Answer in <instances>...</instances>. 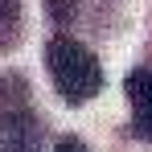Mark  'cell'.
<instances>
[{"mask_svg":"<svg viewBox=\"0 0 152 152\" xmlns=\"http://www.w3.org/2000/svg\"><path fill=\"white\" fill-rule=\"evenodd\" d=\"M45 70L66 103H86L103 91V66L82 41L58 33L45 41Z\"/></svg>","mask_w":152,"mask_h":152,"instance_id":"6da1fadb","label":"cell"},{"mask_svg":"<svg viewBox=\"0 0 152 152\" xmlns=\"http://www.w3.org/2000/svg\"><path fill=\"white\" fill-rule=\"evenodd\" d=\"M41 144H45V127L25 103L0 111V152H41Z\"/></svg>","mask_w":152,"mask_h":152,"instance_id":"7a4b0ae2","label":"cell"},{"mask_svg":"<svg viewBox=\"0 0 152 152\" xmlns=\"http://www.w3.org/2000/svg\"><path fill=\"white\" fill-rule=\"evenodd\" d=\"M127 99H132V119L136 132L152 140V66L127 74Z\"/></svg>","mask_w":152,"mask_h":152,"instance_id":"3957f363","label":"cell"},{"mask_svg":"<svg viewBox=\"0 0 152 152\" xmlns=\"http://www.w3.org/2000/svg\"><path fill=\"white\" fill-rule=\"evenodd\" d=\"M21 21V0H0V41H12Z\"/></svg>","mask_w":152,"mask_h":152,"instance_id":"277c9868","label":"cell"},{"mask_svg":"<svg viewBox=\"0 0 152 152\" xmlns=\"http://www.w3.org/2000/svg\"><path fill=\"white\" fill-rule=\"evenodd\" d=\"M45 8L53 12V21H58V25L74 21V0H45Z\"/></svg>","mask_w":152,"mask_h":152,"instance_id":"5b68a950","label":"cell"},{"mask_svg":"<svg viewBox=\"0 0 152 152\" xmlns=\"http://www.w3.org/2000/svg\"><path fill=\"white\" fill-rule=\"evenodd\" d=\"M50 152H91V148H86V144H82L78 136H62V140H58Z\"/></svg>","mask_w":152,"mask_h":152,"instance_id":"8992f818","label":"cell"}]
</instances>
